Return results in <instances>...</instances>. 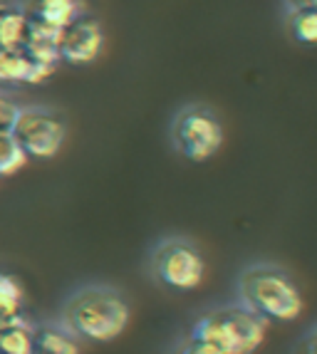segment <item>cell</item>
I'll return each instance as SVG.
<instances>
[{
	"mask_svg": "<svg viewBox=\"0 0 317 354\" xmlns=\"http://www.w3.org/2000/svg\"><path fill=\"white\" fill-rule=\"evenodd\" d=\"M132 307L112 285L89 283L77 288L62 305L60 322L80 342H112L127 330Z\"/></svg>",
	"mask_w": 317,
	"mask_h": 354,
	"instance_id": "1",
	"label": "cell"
},
{
	"mask_svg": "<svg viewBox=\"0 0 317 354\" xmlns=\"http://www.w3.org/2000/svg\"><path fill=\"white\" fill-rule=\"evenodd\" d=\"M238 302L268 322H293L302 315V292L298 283L275 263H251L238 272Z\"/></svg>",
	"mask_w": 317,
	"mask_h": 354,
	"instance_id": "2",
	"label": "cell"
},
{
	"mask_svg": "<svg viewBox=\"0 0 317 354\" xmlns=\"http://www.w3.org/2000/svg\"><path fill=\"white\" fill-rule=\"evenodd\" d=\"M268 325L271 322L251 307L235 302L201 315L188 330V339L211 344L226 354H253L265 342Z\"/></svg>",
	"mask_w": 317,
	"mask_h": 354,
	"instance_id": "3",
	"label": "cell"
},
{
	"mask_svg": "<svg viewBox=\"0 0 317 354\" xmlns=\"http://www.w3.org/2000/svg\"><path fill=\"white\" fill-rule=\"evenodd\" d=\"M149 272L166 290L191 292L203 283L206 260L191 238L164 236L149 250Z\"/></svg>",
	"mask_w": 317,
	"mask_h": 354,
	"instance_id": "4",
	"label": "cell"
},
{
	"mask_svg": "<svg viewBox=\"0 0 317 354\" xmlns=\"http://www.w3.org/2000/svg\"><path fill=\"white\" fill-rule=\"evenodd\" d=\"M169 136L183 159L201 164L213 159L224 147V124L206 104H186L171 119Z\"/></svg>",
	"mask_w": 317,
	"mask_h": 354,
	"instance_id": "5",
	"label": "cell"
},
{
	"mask_svg": "<svg viewBox=\"0 0 317 354\" xmlns=\"http://www.w3.org/2000/svg\"><path fill=\"white\" fill-rule=\"evenodd\" d=\"M12 134L25 149L28 159H53L65 144V122L47 106H20Z\"/></svg>",
	"mask_w": 317,
	"mask_h": 354,
	"instance_id": "6",
	"label": "cell"
},
{
	"mask_svg": "<svg viewBox=\"0 0 317 354\" xmlns=\"http://www.w3.org/2000/svg\"><path fill=\"white\" fill-rule=\"evenodd\" d=\"M105 48V32L97 20L89 15H80L72 25L62 30L60 37V57L75 67L92 65Z\"/></svg>",
	"mask_w": 317,
	"mask_h": 354,
	"instance_id": "7",
	"label": "cell"
},
{
	"mask_svg": "<svg viewBox=\"0 0 317 354\" xmlns=\"http://www.w3.org/2000/svg\"><path fill=\"white\" fill-rule=\"evenodd\" d=\"M55 67L40 65L35 59H30V55L20 50H6L0 48V84H40L47 77L53 75Z\"/></svg>",
	"mask_w": 317,
	"mask_h": 354,
	"instance_id": "8",
	"label": "cell"
},
{
	"mask_svg": "<svg viewBox=\"0 0 317 354\" xmlns=\"http://www.w3.org/2000/svg\"><path fill=\"white\" fill-rule=\"evenodd\" d=\"M60 37H62V30L30 18L28 37H25L23 50L30 55V59H35L40 65L57 67L62 62V57H60Z\"/></svg>",
	"mask_w": 317,
	"mask_h": 354,
	"instance_id": "9",
	"label": "cell"
},
{
	"mask_svg": "<svg viewBox=\"0 0 317 354\" xmlns=\"http://www.w3.org/2000/svg\"><path fill=\"white\" fill-rule=\"evenodd\" d=\"M28 15L45 25L65 30L80 15H84V6L80 0H33L28 8Z\"/></svg>",
	"mask_w": 317,
	"mask_h": 354,
	"instance_id": "10",
	"label": "cell"
},
{
	"mask_svg": "<svg viewBox=\"0 0 317 354\" xmlns=\"http://www.w3.org/2000/svg\"><path fill=\"white\" fill-rule=\"evenodd\" d=\"M35 354H80V339L62 322L35 327Z\"/></svg>",
	"mask_w": 317,
	"mask_h": 354,
	"instance_id": "11",
	"label": "cell"
},
{
	"mask_svg": "<svg viewBox=\"0 0 317 354\" xmlns=\"http://www.w3.org/2000/svg\"><path fill=\"white\" fill-rule=\"evenodd\" d=\"M35 327L25 319L0 327V354H35Z\"/></svg>",
	"mask_w": 317,
	"mask_h": 354,
	"instance_id": "12",
	"label": "cell"
},
{
	"mask_svg": "<svg viewBox=\"0 0 317 354\" xmlns=\"http://www.w3.org/2000/svg\"><path fill=\"white\" fill-rule=\"evenodd\" d=\"M30 28L28 10H0V48L20 50Z\"/></svg>",
	"mask_w": 317,
	"mask_h": 354,
	"instance_id": "13",
	"label": "cell"
},
{
	"mask_svg": "<svg viewBox=\"0 0 317 354\" xmlns=\"http://www.w3.org/2000/svg\"><path fill=\"white\" fill-rule=\"evenodd\" d=\"M25 300V290L12 275L0 272V327L10 325V322H18L20 310H23Z\"/></svg>",
	"mask_w": 317,
	"mask_h": 354,
	"instance_id": "14",
	"label": "cell"
},
{
	"mask_svg": "<svg viewBox=\"0 0 317 354\" xmlns=\"http://www.w3.org/2000/svg\"><path fill=\"white\" fill-rule=\"evenodd\" d=\"M28 164V153L12 131H0V178L18 174Z\"/></svg>",
	"mask_w": 317,
	"mask_h": 354,
	"instance_id": "15",
	"label": "cell"
},
{
	"mask_svg": "<svg viewBox=\"0 0 317 354\" xmlns=\"http://www.w3.org/2000/svg\"><path fill=\"white\" fill-rule=\"evenodd\" d=\"M288 25L293 37L300 45L317 48V10H298L288 15Z\"/></svg>",
	"mask_w": 317,
	"mask_h": 354,
	"instance_id": "16",
	"label": "cell"
},
{
	"mask_svg": "<svg viewBox=\"0 0 317 354\" xmlns=\"http://www.w3.org/2000/svg\"><path fill=\"white\" fill-rule=\"evenodd\" d=\"M18 112H20V104H15L10 97L0 92V131H12Z\"/></svg>",
	"mask_w": 317,
	"mask_h": 354,
	"instance_id": "17",
	"label": "cell"
},
{
	"mask_svg": "<svg viewBox=\"0 0 317 354\" xmlns=\"http://www.w3.org/2000/svg\"><path fill=\"white\" fill-rule=\"evenodd\" d=\"M179 354H226L221 352V349L211 347V344L206 342H196V339H186V344L181 347V352Z\"/></svg>",
	"mask_w": 317,
	"mask_h": 354,
	"instance_id": "18",
	"label": "cell"
},
{
	"mask_svg": "<svg viewBox=\"0 0 317 354\" xmlns=\"http://www.w3.org/2000/svg\"><path fill=\"white\" fill-rule=\"evenodd\" d=\"M285 12H298V10H317V0H282Z\"/></svg>",
	"mask_w": 317,
	"mask_h": 354,
	"instance_id": "19",
	"label": "cell"
},
{
	"mask_svg": "<svg viewBox=\"0 0 317 354\" xmlns=\"http://www.w3.org/2000/svg\"><path fill=\"white\" fill-rule=\"evenodd\" d=\"M307 354H317V325L315 327H312V330H310V335H307Z\"/></svg>",
	"mask_w": 317,
	"mask_h": 354,
	"instance_id": "20",
	"label": "cell"
},
{
	"mask_svg": "<svg viewBox=\"0 0 317 354\" xmlns=\"http://www.w3.org/2000/svg\"><path fill=\"white\" fill-rule=\"evenodd\" d=\"M0 10H25L18 0H0Z\"/></svg>",
	"mask_w": 317,
	"mask_h": 354,
	"instance_id": "21",
	"label": "cell"
},
{
	"mask_svg": "<svg viewBox=\"0 0 317 354\" xmlns=\"http://www.w3.org/2000/svg\"><path fill=\"white\" fill-rule=\"evenodd\" d=\"M18 3H20V6L25 8V10H28V8H30V3H33V0H18Z\"/></svg>",
	"mask_w": 317,
	"mask_h": 354,
	"instance_id": "22",
	"label": "cell"
}]
</instances>
